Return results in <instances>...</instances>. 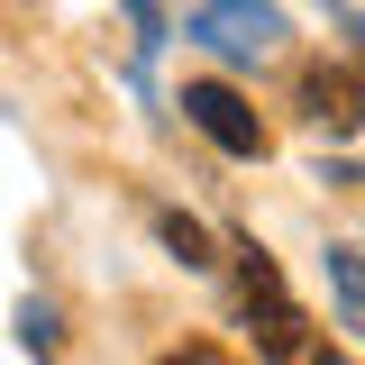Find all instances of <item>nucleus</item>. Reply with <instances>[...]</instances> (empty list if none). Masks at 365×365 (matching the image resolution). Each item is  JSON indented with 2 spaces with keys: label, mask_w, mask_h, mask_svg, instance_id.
Masks as SVG:
<instances>
[{
  "label": "nucleus",
  "mask_w": 365,
  "mask_h": 365,
  "mask_svg": "<svg viewBox=\"0 0 365 365\" xmlns=\"http://www.w3.org/2000/svg\"><path fill=\"white\" fill-rule=\"evenodd\" d=\"M237 302H247V319H256V356L265 365H319L311 311L283 292V274H274V256L256 247V237L237 247Z\"/></svg>",
  "instance_id": "obj_1"
},
{
  "label": "nucleus",
  "mask_w": 365,
  "mask_h": 365,
  "mask_svg": "<svg viewBox=\"0 0 365 365\" xmlns=\"http://www.w3.org/2000/svg\"><path fill=\"white\" fill-rule=\"evenodd\" d=\"M182 37H201L228 64H265V55H283V9L274 0H192Z\"/></svg>",
  "instance_id": "obj_2"
},
{
  "label": "nucleus",
  "mask_w": 365,
  "mask_h": 365,
  "mask_svg": "<svg viewBox=\"0 0 365 365\" xmlns=\"http://www.w3.org/2000/svg\"><path fill=\"white\" fill-rule=\"evenodd\" d=\"M182 119L210 137L220 155H265V128H256V110H247L228 83H182Z\"/></svg>",
  "instance_id": "obj_3"
},
{
  "label": "nucleus",
  "mask_w": 365,
  "mask_h": 365,
  "mask_svg": "<svg viewBox=\"0 0 365 365\" xmlns=\"http://www.w3.org/2000/svg\"><path fill=\"white\" fill-rule=\"evenodd\" d=\"M302 119L329 137H356L365 128V73H347V64H311L302 73Z\"/></svg>",
  "instance_id": "obj_4"
},
{
  "label": "nucleus",
  "mask_w": 365,
  "mask_h": 365,
  "mask_svg": "<svg viewBox=\"0 0 365 365\" xmlns=\"http://www.w3.org/2000/svg\"><path fill=\"white\" fill-rule=\"evenodd\" d=\"M329 292H338L347 329H365V247H329Z\"/></svg>",
  "instance_id": "obj_5"
},
{
  "label": "nucleus",
  "mask_w": 365,
  "mask_h": 365,
  "mask_svg": "<svg viewBox=\"0 0 365 365\" xmlns=\"http://www.w3.org/2000/svg\"><path fill=\"white\" fill-rule=\"evenodd\" d=\"M155 228H165V247H174L182 265H210V228H201V220H182V210H165Z\"/></svg>",
  "instance_id": "obj_6"
},
{
  "label": "nucleus",
  "mask_w": 365,
  "mask_h": 365,
  "mask_svg": "<svg viewBox=\"0 0 365 365\" xmlns=\"http://www.w3.org/2000/svg\"><path fill=\"white\" fill-rule=\"evenodd\" d=\"M55 338H64V329H55V311H46V302H28V311H19V347H28V356H55Z\"/></svg>",
  "instance_id": "obj_7"
},
{
  "label": "nucleus",
  "mask_w": 365,
  "mask_h": 365,
  "mask_svg": "<svg viewBox=\"0 0 365 365\" xmlns=\"http://www.w3.org/2000/svg\"><path fill=\"white\" fill-rule=\"evenodd\" d=\"M155 365H237L228 347H210V338H192V347H174V356H155Z\"/></svg>",
  "instance_id": "obj_8"
},
{
  "label": "nucleus",
  "mask_w": 365,
  "mask_h": 365,
  "mask_svg": "<svg viewBox=\"0 0 365 365\" xmlns=\"http://www.w3.org/2000/svg\"><path fill=\"white\" fill-rule=\"evenodd\" d=\"M347 28H356V37H365V19H347Z\"/></svg>",
  "instance_id": "obj_9"
},
{
  "label": "nucleus",
  "mask_w": 365,
  "mask_h": 365,
  "mask_svg": "<svg viewBox=\"0 0 365 365\" xmlns=\"http://www.w3.org/2000/svg\"><path fill=\"white\" fill-rule=\"evenodd\" d=\"M319 365H338V356H319Z\"/></svg>",
  "instance_id": "obj_10"
}]
</instances>
